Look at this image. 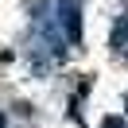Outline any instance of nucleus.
Instances as JSON below:
<instances>
[{
  "label": "nucleus",
  "mask_w": 128,
  "mask_h": 128,
  "mask_svg": "<svg viewBox=\"0 0 128 128\" xmlns=\"http://www.w3.org/2000/svg\"><path fill=\"white\" fill-rule=\"evenodd\" d=\"M58 16H62V24H66V35H70V43H78V39H82V24H78V4H70V0H66L62 8H58Z\"/></svg>",
  "instance_id": "f257e3e1"
}]
</instances>
